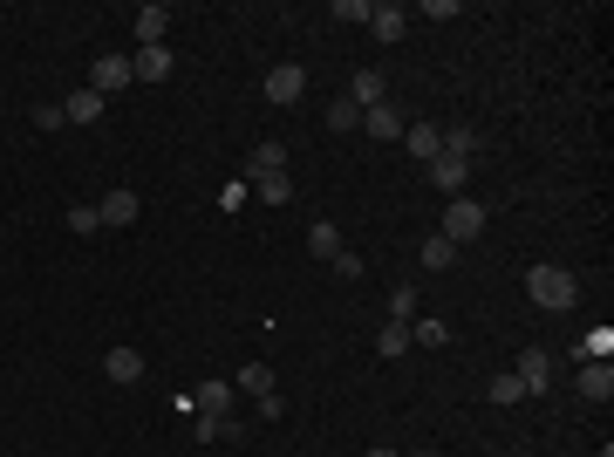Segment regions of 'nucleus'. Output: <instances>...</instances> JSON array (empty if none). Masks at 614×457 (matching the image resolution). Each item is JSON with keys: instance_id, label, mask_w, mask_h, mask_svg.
Instances as JSON below:
<instances>
[{"instance_id": "obj_1", "label": "nucleus", "mask_w": 614, "mask_h": 457, "mask_svg": "<svg viewBox=\"0 0 614 457\" xmlns=\"http://www.w3.org/2000/svg\"><path fill=\"white\" fill-rule=\"evenodd\" d=\"M526 301L546 307V314H567V307L580 301V280L567 267H546V260H539V267H526Z\"/></svg>"}, {"instance_id": "obj_2", "label": "nucleus", "mask_w": 614, "mask_h": 457, "mask_svg": "<svg viewBox=\"0 0 614 457\" xmlns=\"http://www.w3.org/2000/svg\"><path fill=\"white\" fill-rule=\"evenodd\" d=\"M260 96H267L273 110H294V103L307 96V69H301V62H280V69L260 82Z\"/></svg>"}, {"instance_id": "obj_3", "label": "nucleus", "mask_w": 614, "mask_h": 457, "mask_svg": "<svg viewBox=\"0 0 614 457\" xmlns=\"http://www.w3.org/2000/svg\"><path fill=\"white\" fill-rule=\"evenodd\" d=\"M444 239H451V246H464V239H478V232H485V205H478V198H451V212H444Z\"/></svg>"}, {"instance_id": "obj_4", "label": "nucleus", "mask_w": 614, "mask_h": 457, "mask_svg": "<svg viewBox=\"0 0 614 457\" xmlns=\"http://www.w3.org/2000/svg\"><path fill=\"white\" fill-rule=\"evenodd\" d=\"M137 212H144V198H137V191L130 185H110L103 191V198H96V219H103V226H137Z\"/></svg>"}, {"instance_id": "obj_5", "label": "nucleus", "mask_w": 614, "mask_h": 457, "mask_svg": "<svg viewBox=\"0 0 614 457\" xmlns=\"http://www.w3.org/2000/svg\"><path fill=\"white\" fill-rule=\"evenodd\" d=\"M512 376H519V389H526V396H546V389H553V362H546V348H519Z\"/></svg>"}, {"instance_id": "obj_6", "label": "nucleus", "mask_w": 614, "mask_h": 457, "mask_svg": "<svg viewBox=\"0 0 614 457\" xmlns=\"http://www.w3.org/2000/svg\"><path fill=\"white\" fill-rule=\"evenodd\" d=\"M130 55H96V62H89V89H96V96H116V89H130Z\"/></svg>"}, {"instance_id": "obj_7", "label": "nucleus", "mask_w": 614, "mask_h": 457, "mask_svg": "<svg viewBox=\"0 0 614 457\" xmlns=\"http://www.w3.org/2000/svg\"><path fill=\"white\" fill-rule=\"evenodd\" d=\"M410 21H417V14L396 7V0H376V7H369V35H376V41H403V35H410Z\"/></svg>"}, {"instance_id": "obj_8", "label": "nucleus", "mask_w": 614, "mask_h": 457, "mask_svg": "<svg viewBox=\"0 0 614 457\" xmlns=\"http://www.w3.org/2000/svg\"><path fill=\"white\" fill-rule=\"evenodd\" d=\"M103 376L110 382H144V348H103Z\"/></svg>"}, {"instance_id": "obj_9", "label": "nucleus", "mask_w": 614, "mask_h": 457, "mask_svg": "<svg viewBox=\"0 0 614 457\" xmlns=\"http://www.w3.org/2000/svg\"><path fill=\"white\" fill-rule=\"evenodd\" d=\"M403 144H410L417 164H437V157H444V130H437V123H403Z\"/></svg>"}, {"instance_id": "obj_10", "label": "nucleus", "mask_w": 614, "mask_h": 457, "mask_svg": "<svg viewBox=\"0 0 614 457\" xmlns=\"http://www.w3.org/2000/svg\"><path fill=\"white\" fill-rule=\"evenodd\" d=\"M171 69H178V62H171V48H164V41H157V48H137V55H130V76H137V82H164Z\"/></svg>"}, {"instance_id": "obj_11", "label": "nucleus", "mask_w": 614, "mask_h": 457, "mask_svg": "<svg viewBox=\"0 0 614 457\" xmlns=\"http://www.w3.org/2000/svg\"><path fill=\"white\" fill-rule=\"evenodd\" d=\"M430 185L444 191V198H464V185H471V164H464V157H437V164H430Z\"/></svg>"}, {"instance_id": "obj_12", "label": "nucleus", "mask_w": 614, "mask_h": 457, "mask_svg": "<svg viewBox=\"0 0 614 457\" xmlns=\"http://www.w3.org/2000/svg\"><path fill=\"white\" fill-rule=\"evenodd\" d=\"M192 410H198V417H226V410H232V382H219V376L198 382V389H192Z\"/></svg>"}, {"instance_id": "obj_13", "label": "nucleus", "mask_w": 614, "mask_h": 457, "mask_svg": "<svg viewBox=\"0 0 614 457\" xmlns=\"http://www.w3.org/2000/svg\"><path fill=\"white\" fill-rule=\"evenodd\" d=\"M348 103H355V110H376V103H389L383 76H376V69H362V76H348Z\"/></svg>"}, {"instance_id": "obj_14", "label": "nucleus", "mask_w": 614, "mask_h": 457, "mask_svg": "<svg viewBox=\"0 0 614 457\" xmlns=\"http://www.w3.org/2000/svg\"><path fill=\"white\" fill-rule=\"evenodd\" d=\"M580 396H587V403H608L614 396V369L608 362H580Z\"/></svg>"}, {"instance_id": "obj_15", "label": "nucleus", "mask_w": 614, "mask_h": 457, "mask_svg": "<svg viewBox=\"0 0 614 457\" xmlns=\"http://www.w3.org/2000/svg\"><path fill=\"white\" fill-rule=\"evenodd\" d=\"M280 171H287V144H280V137L246 157V178H280Z\"/></svg>"}, {"instance_id": "obj_16", "label": "nucleus", "mask_w": 614, "mask_h": 457, "mask_svg": "<svg viewBox=\"0 0 614 457\" xmlns=\"http://www.w3.org/2000/svg\"><path fill=\"white\" fill-rule=\"evenodd\" d=\"M62 116H69V123H96V116H103V96L82 82V89H69V96H62Z\"/></svg>"}, {"instance_id": "obj_17", "label": "nucleus", "mask_w": 614, "mask_h": 457, "mask_svg": "<svg viewBox=\"0 0 614 457\" xmlns=\"http://www.w3.org/2000/svg\"><path fill=\"white\" fill-rule=\"evenodd\" d=\"M307 253L335 267V253H342V232H335V219H314V226H307Z\"/></svg>"}, {"instance_id": "obj_18", "label": "nucleus", "mask_w": 614, "mask_h": 457, "mask_svg": "<svg viewBox=\"0 0 614 457\" xmlns=\"http://www.w3.org/2000/svg\"><path fill=\"white\" fill-rule=\"evenodd\" d=\"M362 130H369V137H403V110H396V103H376V110H362Z\"/></svg>"}, {"instance_id": "obj_19", "label": "nucleus", "mask_w": 614, "mask_h": 457, "mask_svg": "<svg viewBox=\"0 0 614 457\" xmlns=\"http://www.w3.org/2000/svg\"><path fill=\"white\" fill-rule=\"evenodd\" d=\"M574 355H580V362H608V355H614V328H608V321H594V328L580 335Z\"/></svg>"}, {"instance_id": "obj_20", "label": "nucleus", "mask_w": 614, "mask_h": 457, "mask_svg": "<svg viewBox=\"0 0 614 457\" xmlns=\"http://www.w3.org/2000/svg\"><path fill=\"white\" fill-rule=\"evenodd\" d=\"M478 144H485V137H478L471 123H451V130H444V157H464V164H471V157H478Z\"/></svg>"}, {"instance_id": "obj_21", "label": "nucleus", "mask_w": 614, "mask_h": 457, "mask_svg": "<svg viewBox=\"0 0 614 457\" xmlns=\"http://www.w3.org/2000/svg\"><path fill=\"white\" fill-rule=\"evenodd\" d=\"M444 342H451V328H444L437 314H417V321H410V348H444Z\"/></svg>"}, {"instance_id": "obj_22", "label": "nucleus", "mask_w": 614, "mask_h": 457, "mask_svg": "<svg viewBox=\"0 0 614 457\" xmlns=\"http://www.w3.org/2000/svg\"><path fill=\"white\" fill-rule=\"evenodd\" d=\"M164 21H171V14H164V7H137V48H157V41H164Z\"/></svg>"}, {"instance_id": "obj_23", "label": "nucleus", "mask_w": 614, "mask_h": 457, "mask_svg": "<svg viewBox=\"0 0 614 457\" xmlns=\"http://www.w3.org/2000/svg\"><path fill=\"white\" fill-rule=\"evenodd\" d=\"M417 260H423V267H430V273H444V267H451V260H458V246H451L444 232H430V239H423V246H417Z\"/></svg>"}, {"instance_id": "obj_24", "label": "nucleus", "mask_w": 614, "mask_h": 457, "mask_svg": "<svg viewBox=\"0 0 614 457\" xmlns=\"http://www.w3.org/2000/svg\"><path fill=\"white\" fill-rule=\"evenodd\" d=\"M232 389H246V396H273V369H267V362H246Z\"/></svg>"}, {"instance_id": "obj_25", "label": "nucleus", "mask_w": 614, "mask_h": 457, "mask_svg": "<svg viewBox=\"0 0 614 457\" xmlns=\"http://www.w3.org/2000/svg\"><path fill=\"white\" fill-rule=\"evenodd\" d=\"M246 185H253V198H267V205H287V198H294L287 171H280V178H246Z\"/></svg>"}, {"instance_id": "obj_26", "label": "nucleus", "mask_w": 614, "mask_h": 457, "mask_svg": "<svg viewBox=\"0 0 614 457\" xmlns=\"http://www.w3.org/2000/svg\"><path fill=\"white\" fill-rule=\"evenodd\" d=\"M376 348H383V355H410V321H383Z\"/></svg>"}, {"instance_id": "obj_27", "label": "nucleus", "mask_w": 614, "mask_h": 457, "mask_svg": "<svg viewBox=\"0 0 614 457\" xmlns=\"http://www.w3.org/2000/svg\"><path fill=\"white\" fill-rule=\"evenodd\" d=\"M328 130H362V110H355V103H328Z\"/></svg>"}, {"instance_id": "obj_28", "label": "nucleus", "mask_w": 614, "mask_h": 457, "mask_svg": "<svg viewBox=\"0 0 614 457\" xmlns=\"http://www.w3.org/2000/svg\"><path fill=\"white\" fill-rule=\"evenodd\" d=\"M389 321H417V287H396V294H389Z\"/></svg>"}, {"instance_id": "obj_29", "label": "nucleus", "mask_w": 614, "mask_h": 457, "mask_svg": "<svg viewBox=\"0 0 614 457\" xmlns=\"http://www.w3.org/2000/svg\"><path fill=\"white\" fill-rule=\"evenodd\" d=\"M492 403H526V389H519V376L505 369V376H492Z\"/></svg>"}, {"instance_id": "obj_30", "label": "nucleus", "mask_w": 614, "mask_h": 457, "mask_svg": "<svg viewBox=\"0 0 614 457\" xmlns=\"http://www.w3.org/2000/svg\"><path fill=\"white\" fill-rule=\"evenodd\" d=\"M69 232H82V239H89V232H103V219H96V205H69Z\"/></svg>"}, {"instance_id": "obj_31", "label": "nucleus", "mask_w": 614, "mask_h": 457, "mask_svg": "<svg viewBox=\"0 0 614 457\" xmlns=\"http://www.w3.org/2000/svg\"><path fill=\"white\" fill-rule=\"evenodd\" d=\"M35 130H69V116H62V103H35Z\"/></svg>"}, {"instance_id": "obj_32", "label": "nucleus", "mask_w": 614, "mask_h": 457, "mask_svg": "<svg viewBox=\"0 0 614 457\" xmlns=\"http://www.w3.org/2000/svg\"><path fill=\"white\" fill-rule=\"evenodd\" d=\"M369 7H376V0H335V21H362V28H369Z\"/></svg>"}, {"instance_id": "obj_33", "label": "nucleus", "mask_w": 614, "mask_h": 457, "mask_svg": "<svg viewBox=\"0 0 614 457\" xmlns=\"http://www.w3.org/2000/svg\"><path fill=\"white\" fill-rule=\"evenodd\" d=\"M246 198H253V185H246V178H239V185H226V191H219V212H239V205H246Z\"/></svg>"}, {"instance_id": "obj_34", "label": "nucleus", "mask_w": 614, "mask_h": 457, "mask_svg": "<svg viewBox=\"0 0 614 457\" xmlns=\"http://www.w3.org/2000/svg\"><path fill=\"white\" fill-rule=\"evenodd\" d=\"M335 273H342V280H362L369 267H362V253H348V246H342V253H335Z\"/></svg>"}, {"instance_id": "obj_35", "label": "nucleus", "mask_w": 614, "mask_h": 457, "mask_svg": "<svg viewBox=\"0 0 614 457\" xmlns=\"http://www.w3.org/2000/svg\"><path fill=\"white\" fill-rule=\"evenodd\" d=\"M417 14H423V21H451V14H458V0H423Z\"/></svg>"}, {"instance_id": "obj_36", "label": "nucleus", "mask_w": 614, "mask_h": 457, "mask_svg": "<svg viewBox=\"0 0 614 457\" xmlns=\"http://www.w3.org/2000/svg\"><path fill=\"white\" fill-rule=\"evenodd\" d=\"M403 457H437V451H403Z\"/></svg>"}, {"instance_id": "obj_37", "label": "nucleus", "mask_w": 614, "mask_h": 457, "mask_svg": "<svg viewBox=\"0 0 614 457\" xmlns=\"http://www.w3.org/2000/svg\"><path fill=\"white\" fill-rule=\"evenodd\" d=\"M369 457H403V451H369Z\"/></svg>"}]
</instances>
